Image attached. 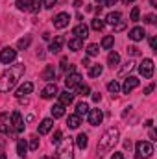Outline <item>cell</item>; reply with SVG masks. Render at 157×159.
<instances>
[{
    "label": "cell",
    "instance_id": "obj_1",
    "mask_svg": "<svg viewBox=\"0 0 157 159\" xmlns=\"http://www.w3.org/2000/svg\"><path fill=\"white\" fill-rule=\"evenodd\" d=\"M24 74V63H17V65H9V69L0 76V93H9L20 76Z\"/></svg>",
    "mask_w": 157,
    "mask_h": 159
},
{
    "label": "cell",
    "instance_id": "obj_2",
    "mask_svg": "<svg viewBox=\"0 0 157 159\" xmlns=\"http://www.w3.org/2000/svg\"><path fill=\"white\" fill-rule=\"evenodd\" d=\"M118 137H120V131L118 128H109L98 141V146H96V157L102 159L109 150H113V146L118 143Z\"/></svg>",
    "mask_w": 157,
    "mask_h": 159
},
{
    "label": "cell",
    "instance_id": "obj_3",
    "mask_svg": "<svg viewBox=\"0 0 157 159\" xmlns=\"http://www.w3.org/2000/svg\"><path fill=\"white\" fill-rule=\"evenodd\" d=\"M57 159H74V139L67 137L57 144Z\"/></svg>",
    "mask_w": 157,
    "mask_h": 159
},
{
    "label": "cell",
    "instance_id": "obj_4",
    "mask_svg": "<svg viewBox=\"0 0 157 159\" xmlns=\"http://www.w3.org/2000/svg\"><path fill=\"white\" fill-rule=\"evenodd\" d=\"M152 154H154V146L150 141H139L135 144V156L139 159H148L152 157Z\"/></svg>",
    "mask_w": 157,
    "mask_h": 159
},
{
    "label": "cell",
    "instance_id": "obj_5",
    "mask_svg": "<svg viewBox=\"0 0 157 159\" xmlns=\"http://www.w3.org/2000/svg\"><path fill=\"white\" fill-rule=\"evenodd\" d=\"M81 76H79L78 72L74 70V72H67V76H65V85H67V89L70 91V89H74V87H79L81 85Z\"/></svg>",
    "mask_w": 157,
    "mask_h": 159
},
{
    "label": "cell",
    "instance_id": "obj_6",
    "mask_svg": "<svg viewBox=\"0 0 157 159\" xmlns=\"http://www.w3.org/2000/svg\"><path fill=\"white\" fill-rule=\"evenodd\" d=\"M139 72L142 74V78H152L154 76V61L152 59H142V63L139 65Z\"/></svg>",
    "mask_w": 157,
    "mask_h": 159
},
{
    "label": "cell",
    "instance_id": "obj_7",
    "mask_svg": "<svg viewBox=\"0 0 157 159\" xmlns=\"http://www.w3.org/2000/svg\"><path fill=\"white\" fill-rule=\"evenodd\" d=\"M15 57H17V50L15 48H4L2 52H0V61L4 63V65H11L13 61H15Z\"/></svg>",
    "mask_w": 157,
    "mask_h": 159
},
{
    "label": "cell",
    "instance_id": "obj_8",
    "mask_svg": "<svg viewBox=\"0 0 157 159\" xmlns=\"http://www.w3.org/2000/svg\"><path fill=\"white\" fill-rule=\"evenodd\" d=\"M11 129H13L15 133L24 131V120H22V117H20L19 111H13V113H11Z\"/></svg>",
    "mask_w": 157,
    "mask_h": 159
},
{
    "label": "cell",
    "instance_id": "obj_9",
    "mask_svg": "<svg viewBox=\"0 0 157 159\" xmlns=\"http://www.w3.org/2000/svg\"><path fill=\"white\" fill-rule=\"evenodd\" d=\"M69 22H70V15H69V13H65V11H61V13H57V15L54 17V26H56V28H59V30L67 28V26H69Z\"/></svg>",
    "mask_w": 157,
    "mask_h": 159
},
{
    "label": "cell",
    "instance_id": "obj_10",
    "mask_svg": "<svg viewBox=\"0 0 157 159\" xmlns=\"http://www.w3.org/2000/svg\"><path fill=\"white\" fill-rule=\"evenodd\" d=\"M87 119H89V124H91V126H98V124H102V120H104V113H102L100 109H89Z\"/></svg>",
    "mask_w": 157,
    "mask_h": 159
},
{
    "label": "cell",
    "instance_id": "obj_11",
    "mask_svg": "<svg viewBox=\"0 0 157 159\" xmlns=\"http://www.w3.org/2000/svg\"><path fill=\"white\" fill-rule=\"evenodd\" d=\"M56 94H57V85H56L54 81H50V83L41 91V96H43L44 100H50V98H54Z\"/></svg>",
    "mask_w": 157,
    "mask_h": 159
},
{
    "label": "cell",
    "instance_id": "obj_12",
    "mask_svg": "<svg viewBox=\"0 0 157 159\" xmlns=\"http://www.w3.org/2000/svg\"><path fill=\"white\" fill-rule=\"evenodd\" d=\"M139 83H141V81H139V78H135V76H129V78L124 81V85H122V91H124L126 94H129L133 89H137V87H139Z\"/></svg>",
    "mask_w": 157,
    "mask_h": 159
},
{
    "label": "cell",
    "instance_id": "obj_13",
    "mask_svg": "<svg viewBox=\"0 0 157 159\" xmlns=\"http://www.w3.org/2000/svg\"><path fill=\"white\" fill-rule=\"evenodd\" d=\"M72 34H74V37H78V39L83 41V39H87V37H89V28L81 22V24H78V26L72 30Z\"/></svg>",
    "mask_w": 157,
    "mask_h": 159
},
{
    "label": "cell",
    "instance_id": "obj_14",
    "mask_svg": "<svg viewBox=\"0 0 157 159\" xmlns=\"http://www.w3.org/2000/svg\"><path fill=\"white\" fill-rule=\"evenodd\" d=\"M32 91H34V83H32V81H24V83L17 89V98H22V96L30 94Z\"/></svg>",
    "mask_w": 157,
    "mask_h": 159
},
{
    "label": "cell",
    "instance_id": "obj_15",
    "mask_svg": "<svg viewBox=\"0 0 157 159\" xmlns=\"http://www.w3.org/2000/svg\"><path fill=\"white\" fill-rule=\"evenodd\" d=\"M146 37V32H144V28H141V26H135L131 32H129V39L131 41H142Z\"/></svg>",
    "mask_w": 157,
    "mask_h": 159
},
{
    "label": "cell",
    "instance_id": "obj_16",
    "mask_svg": "<svg viewBox=\"0 0 157 159\" xmlns=\"http://www.w3.org/2000/svg\"><path fill=\"white\" fill-rule=\"evenodd\" d=\"M54 128V120L52 119H44L43 122L39 124V135H46V133H50V129Z\"/></svg>",
    "mask_w": 157,
    "mask_h": 159
},
{
    "label": "cell",
    "instance_id": "obj_17",
    "mask_svg": "<svg viewBox=\"0 0 157 159\" xmlns=\"http://www.w3.org/2000/svg\"><path fill=\"white\" fill-rule=\"evenodd\" d=\"M59 94V104H63V106H70L72 104V100H74V94L67 89V91H63V93H57Z\"/></svg>",
    "mask_w": 157,
    "mask_h": 159
},
{
    "label": "cell",
    "instance_id": "obj_18",
    "mask_svg": "<svg viewBox=\"0 0 157 159\" xmlns=\"http://www.w3.org/2000/svg\"><path fill=\"white\" fill-rule=\"evenodd\" d=\"M63 44H65V37L63 35H57V37H54V41L50 43V52H59L61 48H63Z\"/></svg>",
    "mask_w": 157,
    "mask_h": 159
},
{
    "label": "cell",
    "instance_id": "obj_19",
    "mask_svg": "<svg viewBox=\"0 0 157 159\" xmlns=\"http://www.w3.org/2000/svg\"><path fill=\"white\" fill-rule=\"evenodd\" d=\"M50 111H52V117H54V119H61V117L65 115V106H63V104H54Z\"/></svg>",
    "mask_w": 157,
    "mask_h": 159
},
{
    "label": "cell",
    "instance_id": "obj_20",
    "mask_svg": "<svg viewBox=\"0 0 157 159\" xmlns=\"http://www.w3.org/2000/svg\"><path fill=\"white\" fill-rule=\"evenodd\" d=\"M26 152H28V144H26V141H24V139H19V141H17V156H19V157H24Z\"/></svg>",
    "mask_w": 157,
    "mask_h": 159
},
{
    "label": "cell",
    "instance_id": "obj_21",
    "mask_svg": "<svg viewBox=\"0 0 157 159\" xmlns=\"http://www.w3.org/2000/svg\"><path fill=\"white\" fill-rule=\"evenodd\" d=\"M54 78H56V69H54L52 65L44 67V70H43V80H46V81H52Z\"/></svg>",
    "mask_w": 157,
    "mask_h": 159
},
{
    "label": "cell",
    "instance_id": "obj_22",
    "mask_svg": "<svg viewBox=\"0 0 157 159\" xmlns=\"http://www.w3.org/2000/svg\"><path fill=\"white\" fill-rule=\"evenodd\" d=\"M76 144H78L79 150H85V148H87V144H89V137H87V133H79L78 137H76Z\"/></svg>",
    "mask_w": 157,
    "mask_h": 159
},
{
    "label": "cell",
    "instance_id": "obj_23",
    "mask_svg": "<svg viewBox=\"0 0 157 159\" xmlns=\"http://www.w3.org/2000/svg\"><path fill=\"white\" fill-rule=\"evenodd\" d=\"M79 124H81V119H79L78 115H69V119H67V126H69L70 129L79 128Z\"/></svg>",
    "mask_w": 157,
    "mask_h": 159
},
{
    "label": "cell",
    "instance_id": "obj_24",
    "mask_svg": "<svg viewBox=\"0 0 157 159\" xmlns=\"http://www.w3.org/2000/svg\"><path fill=\"white\" fill-rule=\"evenodd\" d=\"M120 19H122L120 11H113V13H109V15L105 17V22H107V24H111V26H115V24H117Z\"/></svg>",
    "mask_w": 157,
    "mask_h": 159
},
{
    "label": "cell",
    "instance_id": "obj_25",
    "mask_svg": "<svg viewBox=\"0 0 157 159\" xmlns=\"http://www.w3.org/2000/svg\"><path fill=\"white\" fill-rule=\"evenodd\" d=\"M76 115H78L79 119H81V117H87V115H89V106H87L85 102H79L78 106H76Z\"/></svg>",
    "mask_w": 157,
    "mask_h": 159
},
{
    "label": "cell",
    "instance_id": "obj_26",
    "mask_svg": "<svg viewBox=\"0 0 157 159\" xmlns=\"http://www.w3.org/2000/svg\"><path fill=\"white\" fill-rule=\"evenodd\" d=\"M102 72H104L102 65H91V67H89V76H91V78H98Z\"/></svg>",
    "mask_w": 157,
    "mask_h": 159
},
{
    "label": "cell",
    "instance_id": "obj_27",
    "mask_svg": "<svg viewBox=\"0 0 157 159\" xmlns=\"http://www.w3.org/2000/svg\"><path fill=\"white\" fill-rule=\"evenodd\" d=\"M107 63H109V67L113 69V67H117L118 63H120V56H118L117 52H111L109 56H107Z\"/></svg>",
    "mask_w": 157,
    "mask_h": 159
},
{
    "label": "cell",
    "instance_id": "obj_28",
    "mask_svg": "<svg viewBox=\"0 0 157 159\" xmlns=\"http://www.w3.org/2000/svg\"><path fill=\"white\" fill-rule=\"evenodd\" d=\"M113 44H115V37H113V35H105V37L102 39V48H105V50H111Z\"/></svg>",
    "mask_w": 157,
    "mask_h": 159
},
{
    "label": "cell",
    "instance_id": "obj_29",
    "mask_svg": "<svg viewBox=\"0 0 157 159\" xmlns=\"http://www.w3.org/2000/svg\"><path fill=\"white\" fill-rule=\"evenodd\" d=\"M30 43H32V37H30V35H26V37L19 39V43H17V48H19V50H26V48L30 46Z\"/></svg>",
    "mask_w": 157,
    "mask_h": 159
},
{
    "label": "cell",
    "instance_id": "obj_30",
    "mask_svg": "<svg viewBox=\"0 0 157 159\" xmlns=\"http://www.w3.org/2000/svg\"><path fill=\"white\" fill-rule=\"evenodd\" d=\"M41 7H43V0H30V11L32 13H39Z\"/></svg>",
    "mask_w": 157,
    "mask_h": 159
},
{
    "label": "cell",
    "instance_id": "obj_31",
    "mask_svg": "<svg viewBox=\"0 0 157 159\" xmlns=\"http://www.w3.org/2000/svg\"><path fill=\"white\" fill-rule=\"evenodd\" d=\"M81 46H83V41L78 39V37H74V39L69 41V48H70V50H79Z\"/></svg>",
    "mask_w": 157,
    "mask_h": 159
},
{
    "label": "cell",
    "instance_id": "obj_32",
    "mask_svg": "<svg viewBox=\"0 0 157 159\" xmlns=\"http://www.w3.org/2000/svg\"><path fill=\"white\" fill-rule=\"evenodd\" d=\"M104 26H105V22H104L102 19H94V20L91 22V28H92V30H96V32H102V30H104Z\"/></svg>",
    "mask_w": 157,
    "mask_h": 159
},
{
    "label": "cell",
    "instance_id": "obj_33",
    "mask_svg": "<svg viewBox=\"0 0 157 159\" xmlns=\"http://www.w3.org/2000/svg\"><path fill=\"white\" fill-rule=\"evenodd\" d=\"M107 91H109L111 94H118V91H120V85H118L117 80H113V81H109V83H107Z\"/></svg>",
    "mask_w": 157,
    "mask_h": 159
},
{
    "label": "cell",
    "instance_id": "obj_34",
    "mask_svg": "<svg viewBox=\"0 0 157 159\" xmlns=\"http://www.w3.org/2000/svg\"><path fill=\"white\" fill-rule=\"evenodd\" d=\"M15 6H17V9H20V11H28V9H30V0H17Z\"/></svg>",
    "mask_w": 157,
    "mask_h": 159
},
{
    "label": "cell",
    "instance_id": "obj_35",
    "mask_svg": "<svg viewBox=\"0 0 157 159\" xmlns=\"http://www.w3.org/2000/svg\"><path fill=\"white\" fill-rule=\"evenodd\" d=\"M98 44H89L87 46V56H98Z\"/></svg>",
    "mask_w": 157,
    "mask_h": 159
},
{
    "label": "cell",
    "instance_id": "obj_36",
    "mask_svg": "<svg viewBox=\"0 0 157 159\" xmlns=\"http://www.w3.org/2000/svg\"><path fill=\"white\" fill-rule=\"evenodd\" d=\"M139 17H141V11H139V7L135 6V7L131 9V15H129V19H131L133 22H137V20H139Z\"/></svg>",
    "mask_w": 157,
    "mask_h": 159
},
{
    "label": "cell",
    "instance_id": "obj_37",
    "mask_svg": "<svg viewBox=\"0 0 157 159\" xmlns=\"http://www.w3.org/2000/svg\"><path fill=\"white\" fill-rule=\"evenodd\" d=\"M78 93L81 94V96H89L91 87H89V85H79V87H78Z\"/></svg>",
    "mask_w": 157,
    "mask_h": 159
},
{
    "label": "cell",
    "instance_id": "obj_38",
    "mask_svg": "<svg viewBox=\"0 0 157 159\" xmlns=\"http://www.w3.org/2000/svg\"><path fill=\"white\" fill-rule=\"evenodd\" d=\"M28 148H30V150H37V148H39V139H37V137H32Z\"/></svg>",
    "mask_w": 157,
    "mask_h": 159
},
{
    "label": "cell",
    "instance_id": "obj_39",
    "mask_svg": "<svg viewBox=\"0 0 157 159\" xmlns=\"http://www.w3.org/2000/svg\"><path fill=\"white\" fill-rule=\"evenodd\" d=\"M126 24H128V20H122V19H120L117 24H115V32H122V30L126 28Z\"/></svg>",
    "mask_w": 157,
    "mask_h": 159
},
{
    "label": "cell",
    "instance_id": "obj_40",
    "mask_svg": "<svg viewBox=\"0 0 157 159\" xmlns=\"http://www.w3.org/2000/svg\"><path fill=\"white\" fill-rule=\"evenodd\" d=\"M61 137H63V133L57 129V131L54 133V139H52V143H54V144H59V143H61Z\"/></svg>",
    "mask_w": 157,
    "mask_h": 159
},
{
    "label": "cell",
    "instance_id": "obj_41",
    "mask_svg": "<svg viewBox=\"0 0 157 159\" xmlns=\"http://www.w3.org/2000/svg\"><path fill=\"white\" fill-rule=\"evenodd\" d=\"M0 131L6 133V135H9V133H11V126H7V124H0Z\"/></svg>",
    "mask_w": 157,
    "mask_h": 159
},
{
    "label": "cell",
    "instance_id": "obj_42",
    "mask_svg": "<svg viewBox=\"0 0 157 159\" xmlns=\"http://www.w3.org/2000/svg\"><path fill=\"white\" fill-rule=\"evenodd\" d=\"M56 2H57V0H43V6L48 7V9H52V7L56 6Z\"/></svg>",
    "mask_w": 157,
    "mask_h": 159
},
{
    "label": "cell",
    "instance_id": "obj_43",
    "mask_svg": "<svg viewBox=\"0 0 157 159\" xmlns=\"http://www.w3.org/2000/svg\"><path fill=\"white\" fill-rule=\"evenodd\" d=\"M144 22H146V24H154V22H155V15H146V17H144Z\"/></svg>",
    "mask_w": 157,
    "mask_h": 159
},
{
    "label": "cell",
    "instance_id": "obj_44",
    "mask_svg": "<svg viewBox=\"0 0 157 159\" xmlns=\"http://www.w3.org/2000/svg\"><path fill=\"white\" fill-rule=\"evenodd\" d=\"M96 2H98L100 6H113L117 0H96Z\"/></svg>",
    "mask_w": 157,
    "mask_h": 159
},
{
    "label": "cell",
    "instance_id": "obj_45",
    "mask_svg": "<svg viewBox=\"0 0 157 159\" xmlns=\"http://www.w3.org/2000/svg\"><path fill=\"white\" fill-rule=\"evenodd\" d=\"M131 69H133V63H131V61H128V63H126V67L122 69V74H126V72H129Z\"/></svg>",
    "mask_w": 157,
    "mask_h": 159
},
{
    "label": "cell",
    "instance_id": "obj_46",
    "mask_svg": "<svg viewBox=\"0 0 157 159\" xmlns=\"http://www.w3.org/2000/svg\"><path fill=\"white\" fill-rule=\"evenodd\" d=\"M128 52H129L131 56H139V48H137V46H129V48H128Z\"/></svg>",
    "mask_w": 157,
    "mask_h": 159
},
{
    "label": "cell",
    "instance_id": "obj_47",
    "mask_svg": "<svg viewBox=\"0 0 157 159\" xmlns=\"http://www.w3.org/2000/svg\"><path fill=\"white\" fill-rule=\"evenodd\" d=\"M111 159H124V154H122V152H115Z\"/></svg>",
    "mask_w": 157,
    "mask_h": 159
},
{
    "label": "cell",
    "instance_id": "obj_48",
    "mask_svg": "<svg viewBox=\"0 0 157 159\" xmlns=\"http://www.w3.org/2000/svg\"><path fill=\"white\" fill-rule=\"evenodd\" d=\"M92 100H94V102L98 104V102L102 100V94H100V93H96V94H92Z\"/></svg>",
    "mask_w": 157,
    "mask_h": 159
},
{
    "label": "cell",
    "instance_id": "obj_49",
    "mask_svg": "<svg viewBox=\"0 0 157 159\" xmlns=\"http://www.w3.org/2000/svg\"><path fill=\"white\" fill-rule=\"evenodd\" d=\"M150 46H152V50H155V46H157V39H155V37H152V39H150Z\"/></svg>",
    "mask_w": 157,
    "mask_h": 159
},
{
    "label": "cell",
    "instance_id": "obj_50",
    "mask_svg": "<svg viewBox=\"0 0 157 159\" xmlns=\"http://www.w3.org/2000/svg\"><path fill=\"white\" fill-rule=\"evenodd\" d=\"M152 91H154V83H152V85H148V87L144 89V94H150Z\"/></svg>",
    "mask_w": 157,
    "mask_h": 159
},
{
    "label": "cell",
    "instance_id": "obj_51",
    "mask_svg": "<svg viewBox=\"0 0 157 159\" xmlns=\"http://www.w3.org/2000/svg\"><path fill=\"white\" fill-rule=\"evenodd\" d=\"M124 148H128V150L131 148V141H129V139H128V141H124Z\"/></svg>",
    "mask_w": 157,
    "mask_h": 159
},
{
    "label": "cell",
    "instance_id": "obj_52",
    "mask_svg": "<svg viewBox=\"0 0 157 159\" xmlns=\"http://www.w3.org/2000/svg\"><path fill=\"white\" fill-rule=\"evenodd\" d=\"M83 67H91V63H89V57H85V59H83Z\"/></svg>",
    "mask_w": 157,
    "mask_h": 159
},
{
    "label": "cell",
    "instance_id": "obj_53",
    "mask_svg": "<svg viewBox=\"0 0 157 159\" xmlns=\"http://www.w3.org/2000/svg\"><path fill=\"white\" fill-rule=\"evenodd\" d=\"M150 139H152V141H155V131H154V129L150 131Z\"/></svg>",
    "mask_w": 157,
    "mask_h": 159
},
{
    "label": "cell",
    "instance_id": "obj_54",
    "mask_svg": "<svg viewBox=\"0 0 157 159\" xmlns=\"http://www.w3.org/2000/svg\"><path fill=\"white\" fill-rule=\"evenodd\" d=\"M150 4H152L154 7H157V0H150Z\"/></svg>",
    "mask_w": 157,
    "mask_h": 159
},
{
    "label": "cell",
    "instance_id": "obj_55",
    "mask_svg": "<svg viewBox=\"0 0 157 159\" xmlns=\"http://www.w3.org/2000/svg\"><path fill=\"white\" fill-rule=\"evenodd\" d=\"M124 4H131V2H135V0H122Z\"/></svg>",
    "mask_w": 157,
    "mask_h": 159
},
{
    "label": "cell",
    "instance_id": "obj_56",
    "mask_svg": "<svg viewBox=\"0 0 157 159\" xmlns=\"http://www.w3.org/2000/svg\"><path fill=\"white\" fill-rule=\"evenodd\" d=\"M0 159H6V154H0Z\"/></svg>",
    "mask_w": 157,
    "mask_h": 159
},
{
    "label": "cell",
    "instance_id": "obj_57",
    "mask_svg": "<svg viewBox=\"0 0 157 159\" xmlns=\"http://www.w3.org/2000/svg\"><path fill=\"white\" fill-rule=\"evenodd\" d=\"M43 159H48V157H43Z\"/></svg>",
    "mask_w": 157,
    "mask_h": 159
}]
</instances>
